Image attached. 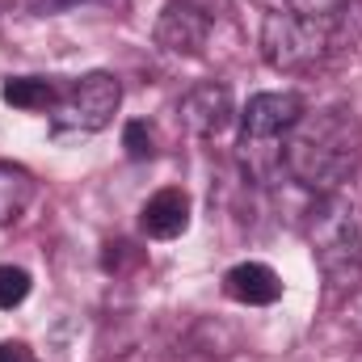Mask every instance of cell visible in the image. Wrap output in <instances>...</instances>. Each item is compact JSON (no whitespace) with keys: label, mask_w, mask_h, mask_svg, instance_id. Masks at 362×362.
<instances>
[{"label":"cell","mask_w":362,"mask_h":362,"mask_svg":"<svg viewBox=\"0 0 362 362\" xmlns=\"http://www.w3.org/2000/svg\"><path fill=\"white\" fill-rule=\"evenodd\" d=\"M362 160V127L346 110H320V114H303L286 139H282V165L286 173L316 189V194H337L341 181Z\"/></svg>","instance_id":"obj_1"},{"label":"cell","mask_w":362,"mask_h":362,"mask_svg":"<svg viewBox=\"0 0 362 362\" xmlns=\"http://www.w3.org/2000/svg\"><path fill=\"white\" fill-rule=\"evenodd\" d=\"M122 101V85L110 72H89L59 89V101L51 105L55 135H97L114 122Z\"/></svg>","instance_id":"obj_2"},{"label":"cell","mask_w":362,"mask_h":362,"mask_svg":"<svg viewBox=\"0 0 362 362\" xmlns=\"http://www.w3.org/2000/svg\"><path fill=\"white\" fill-rule=\"evenodd\" d=\"M262 55L278 72H308L329 55V30L299 13H266L262 17Z\"/></svg>","instance_id":"obj_3"},{"label":"cell","mask_w":362,"mask_h":362,"mask_svg":"<svg viewBox=\"0 0 362 362\" xmlns=\"http://www.w3.org/2000/svg\"><path fill=\"white\" fill-rule=\"evenodd\" d=\"M312 245L320 266L333 278H354L362 270V223L354 219V206L337 194H325L312 211Z\"/></svg>","instance_id":"obj_4"},{"label":"cell","mask_w":362,"mask_h":362,"mask_svg":"<svg viewBox=\"0 0 362 362\" xmlns=\"http://www.w3.org/2000/svg\"><path fill=\"white\" fill-rule=\"evenodd\" d=\"M303 118V101L295 93H257L240 110V144H278Z\"/></svg>","instance_id":"obj_5"},{"label":"cell","mask_w":362,"mask_h":362,"mask_svg":"<svg viewBox=\"0 0 362 362\" xmlns=\"http://www.w3.org/2000/svg\"><path fill=\"white\" fill-rule=\"evenodd\" d=\"M206 38H211V17L194 4V0H169L156 17V47L181 55V59H194L206 51Z\"/></svg>","instance_id":"obj_6"},{"label":"cell","mask_w":362,"mask_h":362,"mask_svg":"<svg viewBox=\"0 0 362 362\" xmlns=\"http://www.w3.org/2000/svg\"><path fill=\"white\" fill-rule=\"evenodd\" d=\"M177 114H181V122H185L189 135L215 139V135H223V131L232 127V118H236L232 89H228V85H215V81L194 85V89L177 101Z\"/></svg>","instance_id":"obj_7"},{"label":"cell","mask_w":362,"mask_h":362,"mask_svg":"<svg viewBox=\"0 0 362 362\" xmlns=\"http://www.w3.org/2000/svg\"><path fill=\"white\" fill-rule=\"evenodd\" d=\"M139 223H144V232H148L152 240H173V236H181V232L189 228V194L177 189V185L156 189V194L144 202Z\"/></svg>","instance_id":"obj_8"},{"label":"cell","mask_w":362,"mask_h":362,"mask_svg":"<svg viewBox=\"0 0 362 362\" xmlns=\"http://www.w3.org/2000/svg\"><path fill=\"white\" fill-rule=\"evenodd\" d=\"M223 291L228 299L236 303H249V308H270L282 299V278L266 266V262H240L223 274Z\"/></svg>","instance_id":"obj_9"},{"label":"cell","mask_w":362,"mask_h":362,"mask_svg":"<svg viewBox=\"0 0 362 362\" xmlns=\"http://www.w3.org/2000/svg\"><path fill=\"white\" fill-rule=\"evenodd\" d=\"M34 194H38V185H34V177L21 165H4L0 160V223L21 219L25 206L34 202Z\"/></svg>","instance_id":"obj_10"},{"label":"cell","mask_w":362,"mask_h":362,"mask_svg":"<svg viewBox=\"0 0 362 362\" xmlns=\"http://www.w3.org/2000/svg\"><path fill=\"white\" fill-rule=\"evenodd\" d=\"M59 89H64V85H55V81H47V76H8L4 89H0V97H4L8 105H17V110H47V114H51V105L59 101Z\"/></svg>","instance_id":"obj_11"},{"label":"cell","mask_w":362,"mask_h":362,"mask_svg":"<svg viewBox=\"0 0 362 362\" xmlns=\"http://www.w3.org/2000/svg\"><path fill=\"white\" fill-rule=\"evenodd\" d=\"M30 295V274L21 266H0V312H13Z\"/></svg>","instance_id":"obj_12"},{"label":"cell","mask_w":362,"mask_h":362,"mask_svg":"<svg viewBox=\"0 0 362 362\" xmlns=\"http://www.w3.org/2000/svg\"><path fill=\"white\" fill-rule=\"evenodd\" d=\"M122 148H127L131 160H148V156L156 152V148H152V131H148V122H139V118L127 122V127H122Z\"/></svg>","instance_id":"obj_13"},{"label":"cell","mask_w":362,"mask_h":362,"mask_svg":"<svg viewBox=\"0 0 362 362\" xmlns=\"http://www.w3.org/2000/svg\"><path fill=\"white\" fill-rule=\"evenodd\" d=\"M346 4H350V0H286V8H291V13L312 17V21H333V17H341V13H346Z\"/></svg>","instance_id":"obj_14"},{"label":"cell","mask_w":362,"mask_h":362,"mask_svg":"<svg viewBox=\"0 0 362 362\" xmlns=\"http://www.w3.org/2000/svg\"><path fill=\"white\" fill-rule=\"evenodd\" d=\"M0 362H38V354L25 341H0Z\"/></svg>","instance_id":"obj_15"},{"label":"cell","mask_w":362,"mask_h":362,"mask_svg":"<svg viewBox=\"0 0 362 362\" xmlns=\"http://www.w3.org/2000/svg\"><path fill=\"white\" fill-rule=\"evenodd\" d=\"M64 4H72V0H38V8H47V13H55V8H64Z\"/></svg>","instance_id":"obj_16"}]
</instances>
